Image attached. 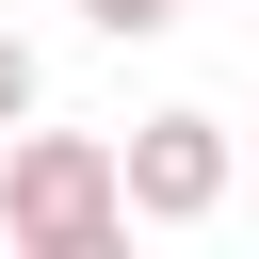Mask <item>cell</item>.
<instances>
[{"instance_id": "cell-1", "label": "cell", "mask_w": 259, "mask_h": 259, "mask_svg": "<svg viewBox=\"0 0 259 259\" xmlns=\"http://www.w3.org/2000/svg\"><path fill=\"white\" fill-rule=\"evenodd\" d=\"M113 227H130V162L97 130H16L0 146V243L16 259H97Z\"/></svg>"}, {"instance_id": "cell-2", "label": "cell", "mask_w": 259, "mask_h": 259, "mask_svg": "<svg viewBox=\"0 0 259 259\" xmlns=\"http://www.w3.org/2000/svg\"><path fill=\"white\" fill-rule=\"evenodd\" d=\"M113 162H130V227H210L227 210V130L210 113H146Z\"/></svg>"}, {"instance_id": "cell-3", "label": "cell", "mask_w": 259, "mask_h": 259, "mask_svg": "<svg viewBox=\"0 0 259 259\" xmlns=\"http://www.w3.org/2000/svg\"><path fill=\"white\" fill-rule=\"evenodd\" d=\"M32 97H49V65H32V32H0V130H32Z\"/></svg>"}, {"instance_id": "cell-4", "label": "cell", "mask_w": 259, "mask_h": 259, "mask_svg": "<svg viewBox=\"0 0 259 259\" xmlns=\"http://www.w3.org/2000/svg\"><path fill=\"white\" fill-rule=\"evenodd\" d=\"M81 16H97L113 49H146V32H178V0H81Z\"/></svg>"}]
</instances>
